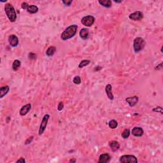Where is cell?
I'll return each instance as SVG.
<instances>
[{"label": "cell", "instance_id": "obj_1", "mask_svg": "<svg viewBox=\"0 0 163 163\" xmlns=\"http://www.w3.org/2000/svg\"><path fill=\"white\" fill-rule=\"evenodd\" d=\"M78 26L77 25H71L69 27L62 32V33L61 35V38L62 40H67L69 39L73 38L76 34V31H77Z\"/></svg>", "mask_w": 163, "mask_h": 163}, {"label": "cell", "instance_id": "obj_2", "mask_svg": "<svg viewBox=\"0 0 163 163\" xmlns=\"http://www.w3.org/2000/svg\"><path fill=\"white\" fill-rule=\"evenodd\" d=\"M5 11L10 21L11 22H15L17 20V14L13 5L10 3H6L5 6Z\"/></svg>", "mask_w": 163, "mask_h": 163}, {"label": "cell", "instance_id": "obj_3", "mask_svg": "<svg viewBox=\"0 0 163 163\" xmlns=\"http://www.w3.org/2000/svg\"><path fill=\"white\" fill-rule=\"evenodd\" d=\"M145 46V41L141 37H137L134 40L133 48L135 53H138L142 51Z\"/></svg>", "mask_w": 163, "mask_h": 163}, {"label": "cell", "instance_id": "obj_4", "mask_svg": "<svg viewBox=\"0 0 163 163\" xmlns=\"http://www.w3.org/2000/svg\"><path fill=\"white\" fill-rule=\"evenodd\" d=\"M119 161L122 163H136L138 162V159L134 155H124L120 157Z\"/></svg>", "mask_w": 163, "mask_h": 163}, {"label": "cell", "instance_id": "obj_5", "mask_svg": "<svg viewBox=\"0 0 163 163\" xmlns=\"http://www.w3.org/2000/svg\"><path fill=\"white\" fill-rule=\"evenodd\" d=\"M49 117H50V115H48V114H46V115H44V117H43L42 121H41V124H40V129H39V131H38V134L40 135V136H41V135L43 134V133H44L46 127H47Z\"/></svg>", "mask_w": 163, "mask_h": 163}, {"label": "cell", "instance_id": "obj_6", "mask_svg": "<svg viewBox=\"0 0 163 163\" xmlns=\"http://www.w3.org/2000/svg\"><path fill=\"white\" fill-rule=\"evenodd\" d=\"M95 19L92 15H87V16L83 17L82 19L81 22L83 26L86 27H90L94 24Z\"/></svg>", "mask_w": 163, "mask_h": 163}, {"label": "cell", "instance_id": "obj_7", "mask_svg": "<svg viewBox=\"0 0 163 163\" xmlns=\"http://www.w3.org/2000/svg\"><path fill=\"white\" fill-rule=\"evenodd\" d=\"M129 18L131 20H134V21L140 20L143 18V13L140 11H137V12H134L133 13H131L129 15Z\"/></svg>", "mask_w": 163, "mask_h": 163}, {"label": "cell", "instance_id": "obj_8", "mask_svg": "<svg viewBox=\"0 0 163 163\" xmlns=\"http://www.w3.org/2000/svg\"><path fill=\"white\" fill-rule=\"evenodd\" d=\"M8 42L11 47H15L19 44V38L15 34H11L8 37Z\"/></svg>", "mask_w": 163, "mask_h": 163}, {"label": "cell", "instance_id": "obj_9", "mask_svg": "<svg viewBox=\"0 0 163 163\" xmlns=\"http://www.w3.org/2000/svg\"><path fill=\"white\" fill-rule=\"evenodd\" d=\"M126 101L129 104V105L131 107H133L138 102V97L134 96L133 97H127L126 99Z\"/></svg>", "mask_w": 163, "mask_h": 163}, {"label": "cell", "instance_id": "obj_10", "mask_svg": "<svg viewBox=\"0 0 163 163\" xmlns=\"http://www.w3.org/2000/svg\"><path fill=\"white\" fill-rule=\"evenodd\" d=\"M111 159L110 155L108 154H103L100 155L99 158V163H107L109 162Z\"/></svg>", "mask_w": 163, "mask_h": 163}, {"label": "cell", "instance_id": "obj_11", "mask_svg": "<svg viewBox=\"0 0 163 163\" xmlns=\"http://www.w3.org/2000/svg\"><path fill=\"white\" fill-rule=\"evenodd\" d=\"M105 91L108 99L110 100H114V94H113L112 93V86H111V84H107V86H106Z\"/></svg>", "mask_w": 163, "mask_h": 163}, {"label": "cell", "instance_id": "obj_12", "mask_svg": "<svg viewBox=\"0 0 163 163\" xmlns=\"http://www.w3.org/2000/svg\"><path fill=\"white\" fill-rule=\"evenodd\" d=\"M132 134L133 136H136V137H140V136H143V130L140 127H135L132 130Z\"/></svg>", "mask_w": 163, "mask_h": 163}, {"label": "cell", "instance_id": "obj_13", "mask_svg": "<svg viewBox=\"0 0 163 163\" xmlns=\"http://www.w3.org/2000/svg\"><path fill=\"white\" fill-rule=\"evenodd\" d=\"M31 108V104L30 103L26 104V105H24L21 108V109L20 110V115L21 116L26 115L30 111Z\"/></svg>", "mask_w": 163, "mask_h": 163}, {"label": "cell", "instance_id": "obj_14", "mask_svg": "<svg viewBox=\"0 0 163 163\" xmlns=\"http://www.w3.org/2000/svg\"><path fill=\"white\" fill-rule=\"evenodd\" d=\"M109 146L111 148V150H112V152H117L120 148V144L119 142L115 141V140H112V141H110Z\"/></svg>", "mask_w": 163, "mask_h": 163}, {"label": "cell", "instance_id": "obj_15", "mask_svg": "<svg viewBox=\"0 0 163 163\" xmlns=\"http://www.w3.org/2000/svg\"><path fill=\"white\" fill-rule=\"evenodd\" d=\"M89 36V30L87 28H82L80 31V37L83 40L88 39Z\"/></svg>", "mask_w": 163, "mask_h": 163}, {"label": "cell", "instance_id": "obj_16", "mask_svg": "<svg viewBox=\"0 0 163 163\" xmlns=\"http://www.w3.org/2000/svg\"><path fill=\"white\" fill-rule=\"evenodd\" d=\"M10 90V87L8 86H5L0 88V98H3L5 95L8 94Z\"/></svg>", "mask_w": 163, "mask_h": 163}, {"label": "cell", "instance_id": "obj_17", "mask_svg": "<svg viewBox=\"0 0 163 163\" xmlns=\"http://www.w3.org/2000/svg\"><path fill=\"white\" fill-rule=\"evenodd\" d=\"M55 51H56V48L54 46H51L47 48V51H46V55L48 57L52 56L55 54Z\"/></svg>", "mask_w": 163, "mask_h": 163}, {"label": "cell", "instance_id": "obj_18", "mask_svg": "<svg viewBox=\"0 0 163 163\" xmlns=\"http://www.w3.org/2000/svg\"><path fill=\"white\" fill-rule=\"evenodd\" d=\"M99 3L105 8H110L111 6V1L110 0H104V1H99Z\"/></svg>", "mask_w": 163, "mask_h": 163}, {"label": "cell", "instance_id": "obj_19", "mask_svg": "<svg viewBox=\"0 0 163 163\" xmlns=\"http://www.w3.org/2000/svg\"><path fill=\"white\" fill-rule=\"evenodd\" d=\"M27 12L30 13H36L38 11V8L36 5H30L27 10Z\"/></svg>", "mask_w": 163, "mask_h": 163}, {"label": "cell", "instance_id": "obj_20", "mask_svg": "<svg viewBox=\"0 0 163 163\" xmlns=\"http://www.w3.org/2000/svg\"><path fill=\"white\" fill-rule=\"evenodd\" d=\"M20 65H21V62L18 59H15L14 61H13V64H12V68L14 71L18 70L19 68L20 67Z\"/></svg>", "mask_w": 163, "mask_h": 163}, {"label": "cell", "instance_id": "obj_21", "mask_svg": "<svg viewBox=\"0 0 163 163\" xmlns=\"http://www.w3.org/2000/svg\"><path fill=\"white\" fill-rule=\"evenodd\" d=\"M118 126V122H117L115 120L112 119L111 121H110V122H108V126L111 129H115Z\"/></svg>", "mask_w": 163, "mask_h": 163}, {"label": "cell", "instance_id": "obj_22", "mask_svg": "<svg viewBox=\"0 0 163 163\" xmlns=\"http://www.w3.org/2000/svg\"><path fill=\"white\" fill-rule=\"evenodd\" d=\"M90 63V60H87V59L83 60V61H82L81 62H80V64H79V68H83V67L89 65Z\"/></svg>", "mask_w": 163, "mask_h": 163}, {"label": "cell", "instance_id": "obj_23", "mask_svg": "<svg viewBox=\"0 0 163 163\" xmlns=\"http://www.w3.org/2000/svg\"><path fill=\"white\" fill-rule=\"evenodd\" d=\"M130 135V130L129 129H126L122 133V137L124 139H127L129 137Z\"/></svg>", "mask_w": 163, "mask_h": 163}, {"label": "cell", "instance_id": "obj_24", "mask_svg": "<svg viewBox=\"0 0 163 163\" xmlns=\"http://www.w3.org/2000/svg\"><path fill=\"white\" fill-rule=\"evenodd\" d=\"M73 82L75 84H76V85L80 84V83H81V79H80V76L77 75V76H75L74 79H73Z\"/></svg>", "mask_w": 163, "mask_h": 163}, {"label": "cell", "instance_id": "obj_25", "mask_svg": "<svg viewBox=\"0 0 163 163\" xmlns=\"http://www.w3.org/2000/svg\"><path fill=\"white\" fill-rule=\"evenodd\" d=\"M29 6H30V5H28V3H26V2H23L21 5V7L22 9H24V10H27Z\"/></svg>", "mask_w": 163, "mask_h": 163}, {"label": "cell", "instance_id": "obj_26", "mask_svg": "<svg viewBox=\"0 0 163 163\" xmlns=\"http://www.w3.org/2000/svg\"><path fill=\"white\" fill-rule=\"evenodd\" d=\"M33 138H34V137H33V136H31V137H30V138H27V140H26V141H25V145L30 144V143L32 142V141H33Z\"/></svg>", "mask_w": 163, "mask_h": 163}, {"label": "cell", "instance_id": "obj_27", "mask_svg": "<svg viewBox=\"0 0 163 163\" xmlns=\"http://www.w3.org/2000/svg\"><path fill=\"white\" fill-rule=\"evenodd\" d=\"M64 108V104L61 101V102H60L59 104H58V110L59 111H61L62 109H63Z\"/></svg>", "mask_w": 163, "mask_h": 163}, {"label": "cell", "instance_id": "obj_28", "mask_svg": "<svg viewBox=\"0 0 163 163\" xmlns=\"http://www.w3.org/2000/svg\"><path fill=\"white\" fill-rule=\"evenodd\" d=\"M62 2L66 6H70V5L72 3L73 1H71V0H69V1H65V0H63V1H62Z\"/></svg>", "mask_w": 163, "mask_h": 163}, {"label": "cell", "instance_id": "obj_29", "mask_svg": "<svg viewBox=\"0 0 163 163\" xmlns=\"http://www.w3.org/2000/svg\"><path fill=\"white\" fill-rule=\"evenodd\" d=\"M29 58L31 59H36V58H37V55L33 54V53H30V54H29Z\"/></svg>", "mask_w": 163, "mask_h": 163}, {"label": "cell", "instance_id": "obj_30", "mask_svg": "<svg viewBox=\"0 0 163 163\" xmlns=\"http://www.w3.org/2000/svg\"><path fill=\"white\" fill-rule=\"evenodd\" d=\"M21 163V162H23V163H24V162H26V160H25V159L24 158H23V157H20V159H19V160H17V163Z\"/></svg>", "mask_w": 163, "mask_h": 163}, {"label": "cell", "instance_id": "obj_31", "mask_svg": "<svg viewBox=\"0 0 163 163\" xmlns=\"http://www.w3.org/2000/svg\"><path fill=\"white\" fill-rule=\"evenodd\" d=\"M76 162V160L75 159L70 160V161H69V162Z\"/></svg>", "mask_w": 163, "mask_h": 163}, {"label": "cell", "instance_id": "obj_32", "mask_svg": "<svg viewBox=\"0 0 163 163\" xmlns=\"http://www.w3.org/2000/svg\"><path fill=\"white\" fill-rule=\"evenodd\" d=\"M114 2L115 3H122V1H116V0H114Z\"/></svg>", "mask_w": 163, "mask_h": 163}]
</instances>
